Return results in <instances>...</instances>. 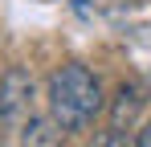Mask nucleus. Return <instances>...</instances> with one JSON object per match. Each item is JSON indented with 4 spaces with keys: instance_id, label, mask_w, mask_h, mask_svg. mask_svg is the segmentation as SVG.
<instances>
[{
    "instance_id": "1",
    "label": "nucleus",
    "mask_w": 151,
    "mask_h": 147,
    "mask_svg": "<svg viewBox=\"0 0 151 147\" xmlns=\"http://www.w3.org/2000/svg\"><path fill=\"white\" fill-rule=\"evenodd\" d=\"M102 110V86L86 66H61L49 78V119L61 131H86Z\"/></svg>"
},
{
    "instance_id": "2",
    "label": "nucleus",
    "mask_w": 151,
    "mask_h": 147,
    "mask_svg": "<svg viewBox=\"0 0 151 147\" xmlns=\"http://www.w3.org/2000/svg\"><path fill=\"white\" fill-rule=\"evenodd\" d=\"M33 122V78L25 70H8L0 82V127L25 131Z\"/></svg>"
},
{
    "instance_id": "3",
    "label": "nucleus",
    "mask_w": 151,
    "mask_h": 147,
    "mask_svg": "<svg viewBox=\"0 0 151 147\" xmlns=\"http://www.w3.org/2000/svg\"><path fill=\"white\" fill-rule=\"evenodd\" d=\"M139 106H143V90H139V86H123L119 98H114V110H110V127H114V131L131 127V122L139 119Z\"/></svg>"
},
{
    "instance_id": "4",
    "label": "nucleus",
    "mask_w": 151,
    "mask_h": 147,
    "mask_svg": "<svg viewBox=\"0 0 151 147\" xmlns=\"http://www.w3.org/2000/svg\"><path fill=\"white\" fill-rule=\"evenodd\" d=\"M139 147H151V122H147V131H139V139H135Z\"/></svg>"
}]
</instances>
